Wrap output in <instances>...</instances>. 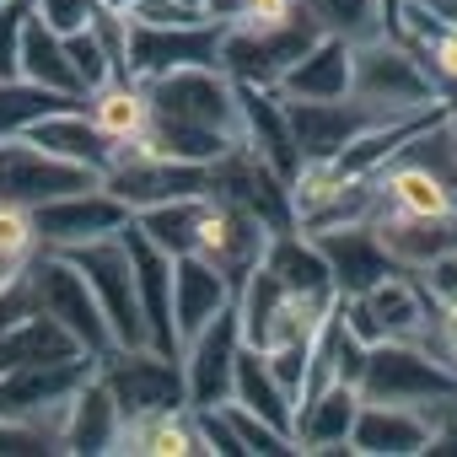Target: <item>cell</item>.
<instances>
[{
    "label": "cell",
    "instance_id": "cell-1",
    "mask_svg": "<svg viewBox=\"0 0 457 457\" xmlns=\"http://www.w3.org/2000/svg\"><path fill=\"white\" fill-rule=\"evenodd\" d=\"M22 286H28V302H33L38 312H49L60 328H71L92 361H108V355L119 350V339H113V328H108V318H103V307H97L87 275H81L65 253H54V248H44V259L33 253L28 270H22Z\"/></svg>",
    "mask_w": 457,
    "mask_h": 457
},
{
    "label": "cell",
    "instance_id": "cell-2",
    "mask_svg": "<svg viewBox=\"0 0 457 457\" xmlns=\"http://www.w3.org/2000/svg\"><path fill=\"white\" fill-rule=\"evenodd\" d=\"M350 97L361 103H377L387 113H425V108H441L436 97V76H425L420 54L403 49L398 38L371 33L361 44H350Z\"/></svg>",
    "mask_w": 457,
    "mask_h": 457
},
{
    "label": "cell",
    "instance_id": "cell-3",
    "mask_svg": "<svg viewBox=\"0 0 457 457\" xmlns=\"http://www.w3.org/2000/svg\"><path fill=\"white\" fill-rule=\"evenodd\" d=\"M361 398L377 403H457V371L436 355H425L414 339H377L366 350L361 371Z\"/></svg>",
    "mask_w": 457,
    "mask_h": 457
},
{
    "label": "cell",
    "instance_id": "cell-4",
    "mask_svg": "<svg viewBox=\"0 0 457 457\" xmlns=\"http://www.w3.org/2000/svg\"><path fill=\"white\" fill-rule=\"evenodd\" d=\"M151 113L156 119H178V124H199L215 135L243 140V103H237V81L220 65H183L167 71L156 81H145Z\"/></svg>",
    "mask_w": 457,
    "mask_h": 457
},
{
    "label": "cell",
    "instance_id": "cell-5",
    "mask_svg": "<svg viewBox=\"0 0 457 457\" xmlns=\"http://www.w3.org/2000/svg\"><path fill=\"white\" fill-rule=\"evenodd\" d=\"M54 253H65V259L87 275V286H92V296H97V307H103L113 339H119V350L151 345L145 312H140V291H135V270H129V248H124V232L92 237V243H76V248H54Z\"/></svg>",
    "mask_w": 457,
    "mask_h": 457
},
{
    "label": "cell",
    "instance_id": "cell-6",
    "mask_svg": "<svg viewBox=\"0 0 457 457\" xmlns=\"http://www.w3.org/2000/svg\"><path fill=\"white\" fill-rule=\"evenodd\" d=\"M103 172L97 167H81V162H65L44 145H33L28 135H6L0 140V199L12 204H49V199H65V194H81V188H97Z\"/></svg>",
    "mask_w": 457,
    "mask_h": 457
},
{
    "label": "cell",
    "instance_id": "cell-7",
    "mask_svg": "<svg viewBox=\"0 0 457 457\" xmlns=\"http://www.w3.org/2000/svg\"><path fill=\"white\" fill-rule=\"evenodd\" d=\"M97 377L108 382L119 414H151V409H178L183 398V355L135 345V350H113L108 361H97Z\"/></svg>",
    "mask_w": 457,
    "mask_h": 457
},
{
    "label": "cell",
    "instance_id": "cell-8",
    "mask_svg": "<svg viewBox=\"0 0 457 457\" xmlns=\"http://www.w3.org/2000/svg\"><path fill=\"white\" fill-rule=\"evenodd\" d=\"M286 119H291V135H296L302 162H334V156H339L355 135H366L371 124L403 119V113H387V108L361 103V97H334V103L286 97Z\"/></svg>",
    "mask_w": 457,
    "mask_h": 457
},
{
    "label": "cell",
    "instance_id": "cell-9",
    "mask_svg": "<svg viewBox=\"0 0 457 457\" xmlns=\"http://www.w3.org/2000/svg\"><path fill=\"white\" fill-rule=\"evenodd\" d=\"M243 350L237 307H220L188 345H183V398L188 409H215L232 398V366Z\"/></svg>",
    "mask_w": 457,
    "mask_h": 457
},
{
    "label": "cell",
    "instance_id": "cell-10",
    "mask_svg": "<svg viewBox=\"0 0 457 457\" xmlns=\"http://www.w3.org/2000/svg\"><path fill=\"white\" fill-rule=\"evenodd\" d=\"M129 220H135V210L124 199H113L103 183L97 188H81V194H65V199H49V204H33L38 248H76V243L124 232Z\"/></svg>",
    "mask_w": 457,
    "mask_h": 457
},
{
    "label": "cell",
    "instance_id": "cell-11",
    "mask_svg": "<svg viewBox=\"0 0 457 457\" xmlns=\"http://www.w3.org/2000/svg\"><path fill=\"white\" fill-rule=\"evenodd\" d=\"M220 49V22H199V28H140L129 22V81H156L167 71L183 65H215Z\"/></svg>",
    "mask_w": 457,
    "mask_h": 457
},
{
    "label": "cell",
    "instance_id": "cell-12",
    "mask_svg": "<svg viewBox=\"0 0 457 457\" xmlns=\"http://www.w3.org/2000/svg\"><path fill=\"white\" fill-rule=\"evenodd\" d=\"M124 248H129V270H135V291H140V312H145L151 350L183 355L178 350V328H172V253L156 248L135 220L124 226Z\"/></svg>",
    "mask_w": 457,
    "mask_h": 457
},
{
    "label": "cell",
    "instance_id": "cell-13",
    "mask_svg": "<svg viewBox=\"0 0 457 457\" xmlns=\"http://www.w3.org/2000/svg\"><path fill=\"white\" fill-rule=\"evenodd\" d=\"M323 259H328V275H334V291L339 296H361L371 291L377 280H387L398 264L387 259L382 237L371 232V220H350V226H328V232H307Z\"/></svg>",
    "mask_w": 457,
    "mask_h": 457
},
{
    "label": "cell",
    "instance_id": "cell-14",
    "mask_svg": "<svg viewBox=\"0 0 457 457\" xmlns=\"http://www.w3.org/2000/svg\"><path fill=\"white\" fill-rule=\"evenodd\" d=\"M237 302V286L226 280L210 259L199 253H172V328H178V350L220 312Z\"/></svg>",
    "mask_w": 457,
    "mask_h": 457
},
{
    "label": "cell",
    "instance_id": "cell-15",
    "mask_svg": "<svg viewBox=\"0 0 457 457\" xmlns=\"http://www.w3.org/2000/svg\"><path fill=\"white\" fill-rule=\"evenodd\" d=\"M33 145H44V151H54V156H65V162H81V167H97V172H108V162L119 156V145L92 124V113H87V103H65V108H49L44 119H33L28 129H22Z\"/></svg>",
    "mask_w": 457,
    "mask_h": 457
},
{
    "label": "cell",
    "instance_id": "cell-16",
    "mask_svg": "<svg viewBox=\"0 0 457 457\" xmlns=\"http://www.w3.org/2000/svg\"><path fill=\"white\" fill-rule=\"evenodd\" d=\"M430 425H436V420H430L425 409H414V403H377V398H361V414H355V425H350V452H371V457H382V452H393V457L425 452Z\"/></svg>",
    "mask_w": 457,
    "mask_h": 457
},
{
    "label": "cell",
    "instance_id": "cell-17",
    "mask_svg": "<svg viewBox=\"0 0 457 457\" xmlns=\"http://www.w3.org/2000/svg\"><path fill=\"white\" fill-rule=\"evenodd\" d=\"M81 339L71 328H60L49 312L28 307L6 334H0V371H22V366H60V361H81ZM92 361V355H87Z\"/></svg>",
    "mask_w": 457,
    "mask_h": 457
},
{
    "label": "cell",
    "instance_id": "cell-18",
    "mask_svg": "<svg viewBox=\"0 0 457 457\" xmlns=\"http://www.w3.org/2000/svg\"><path fill=\"white\" fill-rule=\"evenodd\" d=\"M355 414H361V387L328 382L323 393H312L307 403H296V425H291L296 452H334V446H345Z\"/></svg>",
    "mask_w": 457,
    "mask_h": 457
},
{
    "label": "cell",
    "instance_id": "cell-19",
    "mask_svg": "<svg viewBox=\"0 0 457 457\" xmlns=\"http://www.w3.org/2000/svg\"><path fill=\"white\" fill-rule=\"evenodd\" d=\"M275 92H280V97H307V103L350 97V44L323 33V38L275 81Z\"/></svg>",
    "mask_w": 457,
    "mask_h": 457
},
{
    "label": "cell",
    "instance_id": "cell-20",
    "mask_svg": "<svg viewBox=\"0 0 457 457\" xmlns=\"http://www.w3.org/2000/svg\"><path fill=\"white\" fill-rule=\"evenodd\" d=\"M366 312L377 318L382 339H420L425 323H430V296L420 286L414 270H393L387 280H377L371 291H361Z\"/></svg>",
    "mask_w": 457,
    "mask_h": 457
},
{
    "label": "cell",
    "instance_id": "cell-21",
    "mask_svg": "<svg viewBox=\"0 0 457 457\" xmlns=\"http://www.w3.org/2000/svg\"><path fill=\"white\" fill-rule=\"evenodd\" d=\"M119 403L108 393V382L92 371L76 398H71V414H65V430H60V446L65 452H113V436H119Z\"/></svg>",
    "mask_w": 457,
    "mask_h": 457
},
{
    "label": "cell",
    "instance_id": "cell-22",
    "mask_svg": "<svg viewBox=\"0 0 457 457\" xmlns=\"http://www.w3.org/2000/svg\"><path fill=\"white\" fill-rule=\"evenodd\" d=\"M264 264H270V270L280 275V286L296 291V296H339L323 248H318L307 232H296V226H291V232H275V237H270Z\"/></svg>",
    "mask_w": 457,
    "mask_h": 457
},
{
    "label": "cell",
    "instance_id": "cell-23",
    "mask_svg": "<svg viewBox=\"0 0 457 457\" xmlns=\"http://www.w3.org/2000/svg\"><path fill=\"white\" fill-rule=\"evenodd\" d=\"M232 398H237L243 409H253L259 420H270L275 430L291 436V425H296V403H291V393L275 382L264 350H253V345L237 350V366H232Z\"/></svg>",
    "mask_w": 457,
    "mask_h": 457
},
{
    "label": "cell",
    "instance_id": "cell-24",
    "mask_svg": "<svg viewBox=\"0 0 457 457\" xmlns=\"http://www.w3.org/2000/svg\"><path fill=\"white\" fill-rule=\"evenodd\" d=\"M17 76L44 87V92H60V97H87V87H81V76H76V65L65 54V38L54 28H44L38 17H28V28H22V65H17Z\"/></svg>",
    "mask_w": 457,
    "mask_h": 457
},
{
    "label": "cell",
    "instance_id": "cell-25",
    "mask_svg": "<svg viewBox=\"0 0 457 457\" xmlns=\"http://www.w3.org/2000/svg\"><path fill=\"white\" fill-rule=\"evenodd\" d=\"M87 113H92V124H97L113 145H129L135 135L151 129V97H145V87L129 81V76H113V81H103L97 92H87Z\"/></svg>",
    "mask_w": 457,
    "mask_h": 457
},
{
    "label": "cell",
    "instance_id": "cell-26",
    "mask_svg": "<svg viewBox=\"0 0 457 457\" xmlns=\"http://www.w3.org/2000/svg\"><path fill=\"white\" fill-rule=\"evenodd\" d=\"M296 6L312 17L318 33L345 38V44H361V38H371V33L387 28V17H382L387 0H296Z\"/></svg>",
    "mask_w": 457,
    "mask_h": 457
},
{
    "label": "cell",
    "instance_id": "cell-27",
    "mask_svg": "<svg viewBox=\"0 0 457 457\" xmlns=\"http://www.w3.org/2000/svg\"><path fill=\"white\" fill-rule=\"evenodd\" d=\"M199 215H204V194L194 199H162L135 210V226L167 253H194V232H199Z\"/></svg>",
    "mask_w": 457,
    "mask_h": 457
},
{
    "label": "cell",
    "instance_id": "cell-28",
    "mask_svg": "<svg viewBox=\"0 0 457 457\" xmlns=\"http://www.w3.org/2000/svg\"><path fill=\"white\" fill-rule=\"evenodd\" d=\"M220 414L232 420V430H237L243 452H296V441H291L286 430H275L270 420H259V414H253V409H243L237 398H226V403H220Z\"/></svg>",
    "mask_w": 457,
    "mask_h": 457
},
{
    "label": "cell",
    "instance_id": "cell-29",
    "mask_svg": "<svg viewBox=\"0 0 457 457\" xmlns=\"http://www.w3.org/2000/svg\"><path fill=\"white\" fill-rule=\"evenodd\" d=\"M65 54H71V65H76V76H81V87L87 92H97L103 81H113L119 71H113V60H108V49H103V38L92 33V22L81 28V33H71L65 38Z\"/></svg>",
    "mask_w": 457,
    "mask_h": 457
},
{
    "label": "cell",
    "instance_id": "cell-30",
    "mask_svg": "<svg viewBox=\"0 0 457 457\" xmlns=\"http://www.w3.org/2000/svg\"><path fill=\"white\" fill-rule=\"evenodd\" d=\"M28 17H33V0H0V81H17Z\"/></svg>",
    "mask_w": 457,
    "mask_h": 457
},
{
    "label": "cell",
    "instance_id": "cell-31",
    "mask_svg": "<svg viewBox=\"0 0 457 457\" xmlns=\"http://www.w3.org/2000/svg\"><path fill=\"white\" fill-rule=\"evenodd\" d=\"M0 253H17V259L38 253V232H33V210L28 204L0 199Z\"/></svg>",
    "mask_w": 457,
    "mask_h": 457
},
{
    "label": "cell",
    "instance_id": "cell-32",
    "mask_svg": "<svg viewBox=\"0 0 457 457\" xmlns=\"http://www.w3.org/2000/svg\"><path fill=\"white\" fill-rule=\"evenodd\" d=\"M129 22H140V28H199L210 17L199 6H188V0H135Z\"/></svg>",
    "mask_w": 457,
    "mask_h": 457
},
{
    "label": "cell",
    "instance_id": "cell-33",
    "mask_svg": "<svg viewBox=\"0 0 457 457\" xmlns=\"http://www.w3.org/2000/svg\"><path fill=\"white\" fill-rule=\"evenodd\" d=\"M92 12H97V0H33V17H38L44 28H54L60 38L81 33V28L92 22Z\"/></svg>",
    "mask_w": 457,
    "mask_h": 457
},
{
    "label": "cell",
    "instance_id": "cell-34",
    "mask_svg": "<svg viewBox=\"0 0 457 457\" xmlns=\"http://www.w3.org/2000/svg\"><path fill=\"white\" fill-rule=\"evenodd\" d=\"M420 286H425V296H430L436 312H457V248L441 253V259H430L420 270Z\"/></svg>",
    "mask_w": 457,
    "mask_h": 457
},
{
    "label": "cell",
    "instance_id": "cell-35",
    "mask_svg": "<svg viewBox=\"0 0 457 457\" xmlns=\"http://www.w3.org/2000/svg\"><path fill=\"white\" fill-rule=\"evenodd\" d=\"M441 113H446V124L457 129V81H446V92H441Z\"/></svg>",
    "mask_w": 457,
    "mask_h": 457
},
{
    "label": "cell",
    "instance_id": "cell-36",
    "mask_svg": "<svg viewBox=\"0 0 457 457\" xmlns=\"http://www.w3.org/2000/svg\"><path fill=\"white\" fill-rule=\"evenodd\" d=\"M103 6H108V12H129V6H135V0H103Z\"/></svg>",
    "mask_w": 457,
    "mask_h": 457
},
{
    "label": "cell",
    "instance_id": "cell-37",
    "mask_svg": "<svg viewBox=\"0 0 457 457\" xmlns=\"http://www.w3.org/2000/svg\"><path fill=\"white\" fill-rule=\"evenodd\" d=\"M387 6H414V0H387Z\"/></svg>",
    "mask_w": 457,
    "mask_h": 457
},
{
    "label": "cell",
    "instance_id": "cell-38",
    "mask_svg": "<svg viewBox=\"0 0 457 457\" xmlns=\"http://www.w3.org/2000/svg\"><path fill=\"white\" fill-rule=\"evenodd\" d=\"M188 6H199V0H188Z\"/></svg>",
    "mask_w": 457,
    "mask_h": 457
}]
</instances>
